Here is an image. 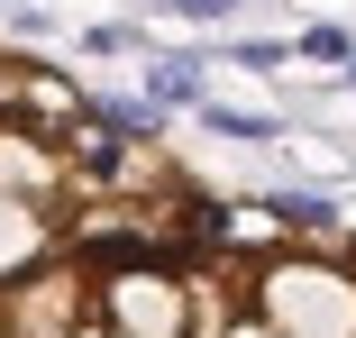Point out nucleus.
Listing matches in <instances>:
<instances>
[{"label":"nucleus","instance_id":"6e6552de","mask_svg":"<svg viewBox=\"0 0 356 338\" xmlns=\"http://www.w3.org/2000/svg\"><path fill=\"white\" fill-rule=\"evenodd\" d=\"M347 83H356V74H347Z\"/></svg>","mask_w":356,"mask_h":338},{"label":"nucleus","instance_id":"7ed1b4c3","mask_svg":"<svg viewBox=\"0 0 356 338\" xmlns=\"http://www.w3.org/2000/svg\"><path fill=\"white\" fill-rule=\"evenodd\" d=\"M293 64H320V74H356V37L338 28V19H302V37H293Z\"/></svg>","mask_w":356,"mask_h":338},{"label":"nucleus","instance_id":"39448f33","mask_svg":"<svg viewBox=\"0 0 356 338\" xmlns=\"http://www.w3.org/2000/svg\"><path fill=\"white\" fill-rule=\"evenodd\" d=\"M220 55H238L247 74H283V64H293V37H229Z\"/></svg>","mask_w":356,"mask_h":338},{"label":"nucleus","instance_id":"423d86ee","mask_svg":"<svg viewBox=\"0 0 356 338\" xmlns=\"http://www.w3.org/2000/svg\"><path fill=\"white\" fill-rule=\"evenodd\" d=\"M83 46H92V55H128L137 28H128V19H101V28H83Z\"/></svg>","mask_w":356,"mask_h":338},{"label":"nucleus","instance_id":"0eeeda50","mask_svg":"<svg viewBox=\"0 0 356 338\" xmlns=\"http://www.w3.org/2000/svg\"><path fill=\"white\" fill-rule=\"evenodd\" d=\"M174 19H238V0H165Z\"/></svg>","mask_w":356,"mask_h":338},{"label":"nucleus","instance_id":"f03ea898","mask_svg":"<svg viewBox=\"0 0 356 338\" xmlns=\"http://www.w3.org/2000/svg\"><path fill=\"white\" fill-rule=\"evenodd\" d=\"M147 101H156L165 119H183V110L201 119V101H210V92H201V55H156V64H147Z\"/></svg>","mask_w":356,"mask_h":338},{"label":"nucleus","instance_id":"f257e3e1","mask_svg":"<svg viewBox=\"0 0 356 338\" xmlns=\"http://www.w3.org/2000/svg\"><path fill=\"white\" fill-rule=\"evenodd\" d=\"M83 110L92 101L64 83V74H46V64H0V119H28L37 138H74Z\"/></svg>","mask_w":356,"mask_h":338},{"label":"nucleus","instance_id":"20e7f679","mask_svg":"<svg viewBox=\"0 0 356 338\" xmlns=\"http://www.w3.org/2000/svg\"><path fill=\"white\" fill-rule=\"evenodd\" d=\"M201 128H210V138H238V147H283V138H293L274 110H229V101H201Z\"/></svg>","mask_w":356,"mask_h":338}]
</instances>
